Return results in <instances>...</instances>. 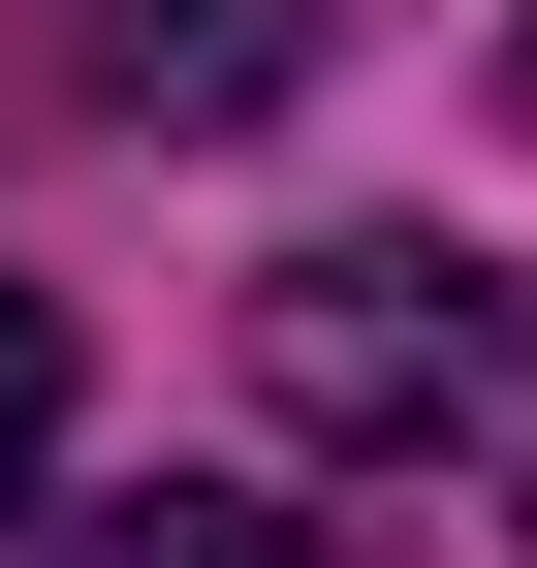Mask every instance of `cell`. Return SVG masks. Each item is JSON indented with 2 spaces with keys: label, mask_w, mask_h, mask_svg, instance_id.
<instances>
[{
  "label": "cell",
  "mask_w": 537,
  "mask_h": 568,
  "mask_svg": "<svg viewBox=\"0 0 537 568\" xmlns=\"http://www.w3.org/2000/svg\"><path fill=\"white\" fill-rule=\"evenodd\" d=\"M253 410H285V443H348V474H443V443H506V410H537V316H506L475 253L348 222V253L253 284Z\"/></svg>",
  "instance_id": "cell-1"
},
{
  "label": "cell",
  "mask_w": 537,
  "mask_h": 568,
  "mask_svg": "<svg viewBox=\"0 0 537 568\" xmlns=\"http://www.w3.org/2000/svg\"><path fill=\"white\" fill-rule=\"evenodd\" d=\"M32 95H95V126H253V95H316V0H32Z\"/></svg>",
  "instance_id": "cell-2"
},
{
  "label": "cell",
  "mask_w": 537,
  "mask_h": 568,
  "mask_svg": "<svg viewBox=\"0 0 537 568\" xmlns=\"http://www.w3.org/2000/svg\"><path fill=\"white\" fill-rule=\"evenodd\" d=\"M63 568H285V506H222V474H159V506H95Z\"/></svg>",
  "instance_id": "cell-3"
},
{
  "label": "cell",
  "mask_w": 537,
  "mask_h": 568,
  "mask_svg": "<svg viewBox=\"0 0 537 568\" xmlns=\"http://www.w3.org/2000/svg\"><path fill=\"white\" fill-rule=\"evenodd\" d=\"M32 474H63V316L0 284V537H32Z\"/></svg>",
  "instance_id": "cell-4"
},
{
  "label": "cell",
  "mask_w": 537,
  "mask_h": 568,
  "mask_svg": "<svg viewBox=\"0 0 537 568\" xmlns=\"http://www.w3.org/2000/svg\"><path fill=\"white\" fill-rule=\"evenodd\" d=\"M506 537H537V410H506Z\"/></svg>",
  "instance_id": "cell-5"
},
{
  "label": "cell",
  "mask_w": 537,
  "mask_h": 568,
  "mask_svg": "<svg viewBox=\"0 0 537 568\" xmlns=\"http://www.w3.org/2000/svg\"><path fill=\"white\" fill-rule=\"evenodd\" d=\"M506 126H537V32H506Z\"/></svg>",
  "instance_id": "cell-6"
}]
</instances>
